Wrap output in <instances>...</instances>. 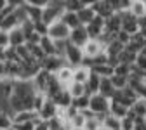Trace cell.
Listing matches in <instances>:
<instances>
[{
    "label": "cell",
    "mask_w": 146,
    "mask_h": 130,
    "mask_svg": "<svg viewBox=\"0 0 146 130\" xmlns=\"http://www.w3.org/2000/svg\"><path fill=\"white\" fill-rule=\"evenodd\" d=\"M132 73V64H125V63H118L115 66V75H120V77H127L129 78Z\"/></svg>",
    "instance_id": "cell-37"
},
{
    "label": "cell",
    "mask_w": 146,
    "mask_h": 130,
    "mask_svg": "<svg viewBox=\"0 0 146 130\" xmlns=\"http://www.w3.org/2000/svg\"><path fill=\"white\" fill-rule=\"evenodd\" d=\"M122 14V30L127 31L129 35H136L141 31V26H139V19L136 16H132L129 11L125 12H120Z\"/></svg>",
    "instance_id": "cell-9"
},
{
    "label": "cell",
    "mask_w": 146,
    "mask_h": 130,
    "mask_svg": "<svg viewBox=\"0 0 146 130\" xmlns=\"http://www.w3.org/2000/svg\"><path fill=\"white\" fill-rule=\"evenodd\" d=\"M85 28H87V33L90 38H101L104 33V17L96 16L89 24H85Z\"/></svg>",
    "instance_id": "cell-12"
},
{
    "label": "cell",
    "mask_w": 146,
    "mask_h": 130,
    "mask_svg": "<svg viewBox=\"0 0 146 130\" xmlns=\"http://www.w3.org/2000/svg\"><path fill=\"white\" fill-rule=\"evenodd\" d=\"M66 90L70 92L71 99H77V97H82V96H85V94H87V90H85V83H80V82H71V83L66 87ZM87 96H89V94H87Z\"/></svg>",
    "instance_id": "cell-24"
},
{
    "label": "cell",
    "mask_w": 146,
    "mask_h": 130,
    "mask_svg": "<svg viewBox=\"0 0 146 130\" xmlns=\"http://www.w3.org/2000/svg\"><path fill=\"white\" fill-rule=\"evenodd\" d=\"M61 21H63V23H64L70 30H73V28L80 26L78 14H77V12H73V11H64V12H63V16H61Z\"/></svg>",
    "instance_id": "cell-23"
},
{
    "label": "cell",
    "mask_w": 146,
    "mask_h": 130,
    "mask_svg": "<svg viewBox=\"0 0 146 130\" xmlns=\"http://www.w3.org/2000/svg\"><path fill=\"white\" fill-rule=\"evenodd\" d=\"M25 12H26V17H28V19H30L31 23H38V21H42V14H44V9L25 5Z\"/></svg>",
    "instance_id": "cell-31"
},
{
    "label": "cell",
    "mask_w": 146,
    "mask_h": 130,
    "mask_svg": "<svg viewBox=\"0 0 146 130\" xmlns=\"http://www.w3.org/2000/svg\"><path fill=\"white\" fill-rule=\"evenodd\" d=\"M70 28L61 21V19H58V21H54V23H50L49 24V28H47V36L49 38H52L54 42L56 40H68L70 38Z\"/></svg>",
    "instance_id": "cell-5"
},
{
    "label": "cell",
    "mask_w": 146,
    "mask_h": 130,
    "mask_svg": "<svg viewBox=\"0 0 146 130\" xmlns=\"http://www.w3.org/2000/svg\"><path fill=\"white\" fill-rule=\"evenodd\" d=\"M98 2H99V0H82L84 5H90V7H92L94 4H98Z\"/></svg>",
    "instance_id": "cell-49"
},
{
    "label": "cell",
    "mask_w": 146,
    "mask_h": 130,
    "mask_svg": "<svg viewBox=\"0 0 146 130\" xmlns=\"http://www.w3.org/2000/svg\"><path fill=\"white\" fill-rule=\"evenodd\" d=\"M64 2L63 0H49V4L44 7V14H42V21L50 24L54 21L61 19V16L64 12Z\"/></svg>",
    "instance_id": "cell-2"
},
{
    "label": "cell",
    "mask_w": 146,
    "mask_h": 130,
    "mask_svg": "<svg viewBox=\"0 0 146 130\" xmlns=\"http://www.w3.org/2000/svg\"><path fill=\"white\" fill-rule=\"evenodd\" d=\"M5 7H7V0H0V12H2Z\"/></svg>",
    "instance_id": "cell-50"
},
{
    "label": "cell",
    "mask_w": 146,
    "mask_h": 130,
    "mask_svg": "<svg viewBox=\"0 0 146 130\" xmlns=\"http://www.w3.org/2000/svg\"><path fill=\"white\" fill-rule=\"evenodd\" d=\"M64 2V9L66 11H73V12H78L84 4H82V0H63Z\"/></svg>",
    "instance_id": "cell-38"
},
{
    "label": "cell",
    "mask_w": 146,
    "mask_h": 130,
    "mask_svg": "<svg viewBox=\"0 0 146 130\" xmlns=\"http://www.w3.org/2000/svg\"><path fill=\"white\" fill-rule=\"evenodd\" d=\"M7 5L12 9H19L25 5V0H7Z\"/></svg>",
    "instance_id": "cell-47"
},
{
    "label": "cell",
    "mask_w": 146,
    "mask_h": 130,
    "mask_svg": "<svg viewBox=\"0 0 146 130\" xmlns=\"http://www.w3.org/2000/svg\"><path fill=\"white\" fill-rule=\"evenodd\" d=\"M82 50H84L85 61H92L94 57H98V55H101L104 52V44L99 38H89L85 42V45L82 47Z\"/></svg>",
    "instance_id": "cell-6"
},
{
    "label": "cell",
    "mask_w": 146,
    "mask_h": 130,
    "mask_svg": "<svg viewBox=\"0 0 146 130\" xmlns=\"http://www.w3.org/2000/svg\"><path fill=\"white\" fill-rule=\"evenodd\" d=\"M110 104H111V99L99 94V92L89 97V109L92 111L96 116H101V118L110 113Z\"/></svg>",
    "instance_id": "cell-3"
},
{
    "label": "cell",
    "mask_w": 146,
    "mask_h": 130,
    "mask_svg": "<svg viewBox=\"0 0 146 130\" xmlns=\"http://www.w3.org/2000/svg\"><path fill=\"white\" fill-rule=\"evenodd\" d=\"M64 61H66V64H70V66H80V64H84L85 63V57H84V50H82V47H78V45H73L71 42H68L66 44V50H64Z\"/></svg>",
    "instance_id": "cell-4"
},
{
    "label": "cell",
    "mask_w": 146,
    "mask_h": 130,
    "mask_svg": "<svg viewBox=\"0 0 146 130\" xmlns=\"http://www.w3.org/2000/svg\"><path fill=\"white\" fill-rule=\"evenodd\" d=\"M36 113H38V118H40V120H45V121H47V120H50V118H54V116H58V104L54 102L50 97L45 96L42 106L36 109Z\"/></svg>",
    "instance_id": "cell-8"
},
{
    "label": "cell",
    "mask_w": 146,
    "mask_h": 130,
    "mask_svg": "<svg viewBox=\"0 0 146 130\" xmlns=\"http://www.w3.org/2000/svg\"><path fill=\"white\" fill-rule=\"evenodd\" d=\"M90 73H92V69H90V66H87L85 63L80 64V66H75L73 68V82H80V83H85L90 77Z\"/></svg>",
    "instance_id": "cell-18"
},
{
    "label": "cell",
    "mask_w": 146,
    "mask_h": 130,
    "mask_svg": "<svg viewBox=\"0 0 146 130\" xmlns=\"http://www.w3.org/2000/svg\"><path fill=\"white\" fill-rule=\"evenodd\" d=\"M40 47H42L45 55H56V42L52 38H49L47 35H44L40 38Z\"/></svg>",
    "instance_id": "cell-27"
},
{
    "label": "cell",
    "mask_w": 146,
    "mask_h": 130,
    "mask_svg": "<svg viewBox=\"0 0 146 130\" xmlns=\"http://www.w3.org/2000/svg\"><path fill=\"white\" fill-rule=\"evenodd\" d=\"M132 69H136V71L144 73V75H146V55L144 54H137L136 55V61L132 64Z\"/></svg>",
    "instance_id": "cell-36"
},
{
    "label": "cell",
    "mask_w": 146,
    "mask_h": 130,
    "mask_svg": "<svg viewBox=\"0 0 146 130\" xmlns=\"http://www.w3.org/2000/svg\"><path fill=\"white\" fill-rule=\"evenodd\" d=\"M99 83H101V77H98L96 73H90L89 80L85 82V90H87V94H89V96L98 94V92H99Z\"/></svg>",
    "instance_id": "cell-25"
},
{
    "label": "cell",
    "mask_w": 146,
    "mask_h": 130,
    "mask_svg": "<svg viewBox=\"0 0 146 130\" xmlns=\"http://www.w3.org/2000/svg\"><path fill=\"white\" fill-rule=\"evenodd\" d=\"M120 121H122V130H134V125H136V118L129 113L127 116H123V118H120Z\"/></svg>",
    "instance_id": "cell-40"
},
{
    "label": "cell",
    "mask_w": 146,
    "mask_h": 130,
    "mask_svg": "<svg viewBox=\"0 0 146 130\" xmlns=\"http://www.w3.org/2000/svg\"><path fill=\"white\" fill-rule=\"evenodd\" d=\"M89 38H90V36H89V33H87V28H85L84 24H80V26L73 28V30L70 31V38H68V42H71L73 45L84 47L85 42H87Z\"/></svg>",
    "instance_id": "cell-10"
},
{
    "label": "cell",
    "mask_w": 146,
    "mask_h": 130,
    "mask_svg": "<svg viewBox=\"0 0 146 130\" xmlns=\"http://www.w3.org/2000/svg\"><path fill=\"white\" fill-rule=\"evenodd\" d=\"M52 101L58 104V108H68V106L73 104V99H71V96H70V92L66 90V87L61 88L58 94L52 97Z\"/></svg>",
    "instance_id": "cell-20"
},
{
    "label": "cell",
    "mask_w": 146,
    "mask_h": 130,
    "mask_svg": "<svg viewBox=\"0 0 146 130\" xmlns=\"http://www.w3.org/2000/svg\"><path fill=\"white\" fill-rule=\"evenodd\" d=\"M7 47H11V44H9V31L0 28V49H7Z\"/></svg>",
    "instance_id": "cell-41"
},
{
    "label": "cell",
    "mask_w": 146,
    "mask_h": 130,
    "mask_svg": "<svg viewBox=\"0 0 146 130\" xmlns=\"http://www.w3.org/2000/svg\"><path fill=\"white\" fill-rule=\"evenodd\" d=\"M47 28H49V24L47 23H44V21H38V23H35V31L38 33V35H47Z\"/></svg>",
    "instance_id": "cell-45"
},
{
    "label": "cell",
    "mask_w": 146,
    "mask_h": 130,
    "mask_svg": "<svg viewBox=\"0 0 146 130\" xmlns=\"http://www.w3.org/2000/svg\"><path fill=\"white\" fill-rule=\"evenodd\" d=\"M70 130H84V128H73V127H70Z\"/></svg>",
    "instance_id": "cell-52"
},
{
    "label": "cell",
    "mask_w": 146,
    "mask_h": 130,
    "mask_svg": "<svg viewBox=\"0 0 146 130\" xmlns=\"http://www.w3.org/2000/svg\"><path fill=\"white\" fill-rule=\"evenodd\" d=\"M90 69H92V73H96V75L101 77V78H110V77H113V73H115V68L110 64V63L92 64V66H90Z\"/></svg>",
    "instance_id": "cell-19"
},
{
    "label": "cell",
    "mask_w": 146,
    "mask_h": 130,
    "mask_svg": "<svg viewBox=\"0 0 146 130\" xmlns=\"http://www.w3.org/2000/svg\"><path fill=\"white\" fill-rule=\"evenodd\" d=\"M35 130H49V123L45 121V120H36V123H35Z\"/></svg>",
    "instance_id": "cell-46"
},
{
    "label": "cell",
    "mask_w": 146,
    "mask_h": 130,
    "mask_svg": "<svg viewBox=\"0 0 146 130\" xmlns=\"http://www.w3.org/2000/svg\"><path fill=\"white\" fill-rule=\"evenodd\" d=\"M103 130H122V121L120 118L113 116L111 113H108L103 116Z\"/></svg>",
    "instance_id": "cell-22"
},
{
    "label": "cell",
    "mask_w": 146,
    "mask_h": 130,
    "mask_svg": "<svg viewBox=\"0 0 146 130\" xmlns=\"http://www.w3.org/2000/svg\"><path fill=\"white\" fill-rule=\"evenodd\" d=\"M134 130H146V120H139V118H136Z\"/></svg>",
    "instance_id": "cell-48"
},
{
    "label": "cell",
    "mask_w": 146,
    "mask_h": 130,
    "mask_svg": "<svg viewBox=\"0 0 146 130\" xmlns=\"http://www.w3.org/2000/svg\"><path fill=\"white\" fill-rule=\"evenodd\" d=\"M136 99H139V97L136 96V92H134L129 85H127L125 88L117 90L115 94H113V97H111V101H117V102H120V104H123V106H127V108H131Z\"/></svg>",
    "instance_id": "cell-7"
},
{
    "label": "cell",
    "mask_w": 146,
    "mask_h": 130,
    "mask_svg": "<svg viewBox=\"0 0 146 130\" xmlns=\"http://www.w3.org/2000/svg\"><path fill=\"white\" fill-rule=\"evenodd\" d=\"M38 120V113L35 109H25L12 113V121L14 123H25V121H36Z\"/></svg>",
    "instance_id": "cell-15"
},
{
    "label": "cell",
    "mask_w": 146,
    "mask_h": 130,
    "mask_svg": "<svg viewBox=\"0 0 146 130\" xmlns=\"http://www.w3.org/2000/svg\"><path fill=\"white\" fill-rule=\"evenodd\" d=\"M56 78H58V82L63 85V87H68L71 82H73V66H70V64H64L63 68H59L56 73Z\"/></svg>",
    "instance_id": "cell-14"
},
{
    "label": "cell",
    "mask_w": 146,
    "mask_h": 130,
    "mask_svg": "<svg viewBox=\"0 0 146 130\" xmlns=\"http://www.w3.org/2000/svg\"><path fill=\"white\" fill-rule=\"evenodd\" d=\"M84 130H103V118L96 116V115H90L89 118H85Z\"/></svg>",
    "instance_id": "cell-29"
},
{
    "label": "cell",
    "mask_w": 146,
    "mask_h": 130,
    "mask_svg": "<svg viewBox=\"0 0 146 130\" xmlns=\"http://www.w3.org/2000/svg\"><path fill=\"white\" fill-rule=\"evenodd\" d=\"M68 125L73 127V128H84V125H85V115L82 113V111H78L75 116H71V118H70Z\"/></svg>",
    "instance_id": "cell-34"
},
{
    "label": "cell",
    "mask_w": 146,
    "mask_h": 130,
    "mask_svg": "<svg viewBox=\"0 0 146 130\" xmlns=\"http://www.w3.org/2000/svg\"><path fill=\"white\" fill-rule=\"evenodd\" d=\"M47 4H49V0H25V5H30V7H38V9H44Z\"/></svg>",
    "instance_id": "cell-43"
},
{
    "label": "cell",
    "mask_w": 146,
    "mask_h": 130,
    "mask_svg": "<svg viewBox=\"0 0 146 130\" xmlns=\"http://www.w3.org/2000/svg\"><path fill=\"white\" fill-rule=\"evenodd\" d=\"M36 90L31 80H14V90L9 97V109L11 115L17 111L33 109V102L36 97Z\"/></svg>",
    "instance_id": "cell-1"
},
{
    "label": "cell",
    "mask_w": 146,
    "mask_h": 130,
    "mask_svg": "<svg viewBox=\"0 0 146 130\" xmlns=\"http://www.w3.org/2000/svg\"><path fill=\"white\" fill-rule=\"evenodd\" d=\"M64 64H66V61H64V57H61V55H47V57L40 63V68L49 71V73H56Z\"/></svg>",
    "instance_id": "cell-11"
},
{
    "label": "cell",
    "mask_w": 146,
    "mask_h": 130,
    "mask_svg": "<svg viewBox=\"0 0 146 130\" xmlns=\"http://www.w3.org/2000/svg\"><path fill=\"white\" fill-rule=\"evenodd\" d=\"M110 80H111V83H113V87L117 90L125 88L127 85H129V78H127V77H120V75H115V73H113V77H110Z\"/></svg>",
    "instance_id": "cell-35"
},
{
    "label": "cell",
    "mask_w": 146,
    "mask_h": 130,
    "mask_svg": "<svg viewBox=\"0 0 146 130\" xmlns=\"http://www.w3.org/2000/svg\"><path fill=\"white\" fill-rule=\"evenodd\" d=\"M141 33H143V35L146 36V28H143V30H141Z\"/></svg>",
    "instance_id": "cell-51"
},
{
    "label": "cell",
    "mask_w": 146,
    "mask_h": 130,
    "mask_svg": "<svg viewBox=\"0 0 146 130\" xmlns=\"http://www.w3.org/2000/svg\"><path fill=\"white\" fill-rule=\"evenodd\" d=\"M129 113L134 116V118H139V120H146V99L139 97L134 101V104L129 108Z\"/></svg>",
    "instance_id": "cell-17"
},
{
    "label": "cell",
    "mask_w": 146,
    "mask_h": 130,
    "mask_svg": "<svg viewBox=\"0 0 146 130\" xmlns=\"http://www.w3.org/2000/svg\"><path fill=\"white\" fill-rule=\"evenodd\" d=\"M89 97L90 96H82V97H77V99H73V106H75L78 111H82V109H89Z\"/></svg>",
    "instance_id": "cell-39"
},
{
    "label": "cell",
    "mask_w": 146,
    "mask_h": 130,
    "mask_svg": "<svg viewBox=\"0 0 146 130\" xmlns=\"http://www.w3.org/2000/svg\"><path fill=\"white\" fill-rule=\"evenodd\" d=\"M9 44H11V47H14V49L26 45V33H25V30L21 28V24L16 26V28H12V30H9Z\"/></svg>",
    "instance_id": "cell-13"
},
{
    "label": "cell",
    "mask_w": 146,
    "mask_h": 130,
    "mask_svg": "<svg viewBox=\"0 0 146 130\" xmlns=\"http://www.w3.org/2000/svg\"><path fill=\"white\" fill-rule=\"evenodd\" d=\"M77 14H78L80 24H84V26H85V24H89V23H90V21H92L94 17L98 16V14H96V11H94V7H90V5H84Z\"/></svg>",
    "instance_id": "cell-21"
},
{
    "label": "cell",
    "mask_w": 146,
    "mask_h": 130,
    "mask_svg": "<svg viewBox=\"0 0 146 130\" xmlns=\"http://www.w3.org/2000/svg\"><path fill=\"white\" fill-rule=\"evenodd\" d=\"M36 121H25V123H14L12 130H35Z\"/></svg>",
    "instance_id": "cell-42"
},
{
    "label": "cell",
    "mask_w": 146,
    "mask_h": 130,
    "mask_svg": "<svg viewBox=\"0 0 146 130\" xmlns=\"http://www.w3.org/2000/svg\"><path fill=\"white\" fill-rule=\"evenodd\" d=\"M92 7H94L96 14H98V16H101V17H104V19H106V17H110L113 12H117V9L113 7V4L110 2V0H99V2H98V4H94Z\"/></svg>",
    "instance_id": "cell-16"
},
{
    "label": "cell",
    "mask_w": 146,
    "mask_h": 130,
    "mask_svg": "<svg viewBox=\"0 0 146 130\" xmlns=\"http://www.w3.org/2000/svg\"><path fill=\"white\" fill-rule=\"evenodd\" d=\"M129 12L132 16H136L137 19H141V17L146 14V0H132Z\"/></svg>",
    "instance_id": "cell-26"
},
{
    "label": "cell",
    "mask_w": 146,
    "mask_h": 130,
    "mask_svg": "<svg viewBox=\"0 0 146 130\" xmlns=\"http://www.w3.org/2000/svg\"><path fill=\"white\" fill-rule=\"evenodd\" d=\"M12 115L9 111H0V130H12Z\"/></svg>",
    "instance_id": "cell-32"
},
{
    "label": "cell",
    "mask_w": 146,
    "mask_h": 130,
    "mask_svg": "<svg viewBox=\"0 0 146 130\" xmlns=\"http://www.w3.org/2000/svg\"><path fill=\"white\" fill-rule=\"evenodd\" d=\"M136 55L137 54H134V52H131L129 49H123L120 54H118V63H125V64H134V61H136Z\"/></svg>",
    "instance_id": "cell-33"
},
{
    "label": "cell",
    "mask_w": 146,
    "mask_h": 130,
    "mask_svg": "<svg viewBox=\"0 0 146 130\" xmlns=\"http://www.w3.org/2000/svg\"><path fill=\"white\" fill-rule=\"evenodd\" d=\"M110 113L113 116H117V118H123V116L129 115V108L117 102V101H111V104H110Z\"/></svg>",
    "instance_id": "cell-30"
},
{
    "label": "cell",
    "mask_w": 146,
    "mask_h": 130,
    "mask_svg": "<svg viewBox=\"0 0 146 130\" xmlns=\"http://www.w3.org/2000/svg\"><path fill=\"white\" fill-rule=\"evenodd\" d=\"M115 38L120 42V44H123V45H127L129 44V40H131V35L127 33V31H123V30H120L117 35H115Z\"/></svg>",
    "instance_id": "cell-44"
},
{
    "label": "cell",
    "mask_w": 146,
    "mask_h": 130,
    "mask_svg": "<svg viewBox=\"0 0 146 130\" xmlns=\"http://www.w3.org/2000/svg\"><path fill=\"white\" fill-rule=\"evenodd\" d=\"M115 92H117V88L113 87L111 80H110V78H101V83H99V94H103V96H106V97L111 99Z\"/></svg>",
    "instance_id": "cell-28"
}]
</instances>
